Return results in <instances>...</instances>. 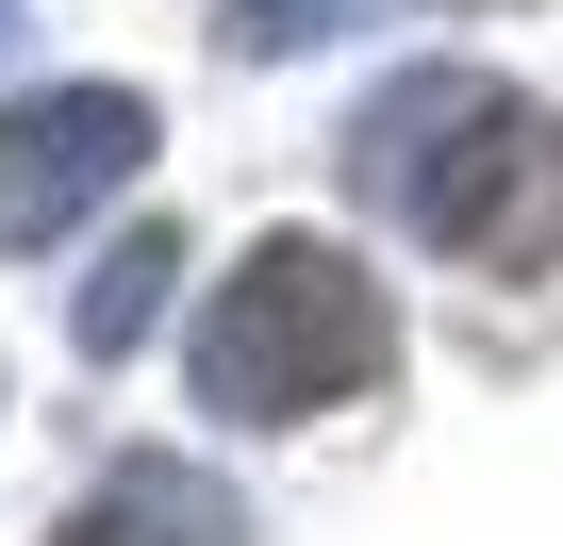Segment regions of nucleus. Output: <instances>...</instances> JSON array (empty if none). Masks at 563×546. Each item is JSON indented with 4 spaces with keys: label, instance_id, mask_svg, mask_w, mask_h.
<instances>
[{
    "label": "nucleus",
    "instance_id": "f257e3e1",
    "mask_svg": "<svg viewBox=\"0 0 563 546\" xmlns=\"http://www.w3.org/2000/svg\"><path fill=\"white\" fill-rule=\"evenodd\" d=\"M349 182L382 215H415L431 248L497 265V282H547L563 265V116L481 83V67H415L349 116Z\"/></svg>",
    "mask_w": 563,
    "mask_h": 546
},
{
    "label": "nucleus",
    "instance_id": "f03ea898",
    "mask_svg": "<svg viewBox=\"0 0 563 546\" xmlns=\"http://www.w3.org/2000/svg\"><path fill=\"white\" fill-rule=\"evenodd\" d=\"M199 414H249V431H282V414H332V398H365L382 365H398V299L365 282L349 248H316V232H265L232 282H216V315H199Z\"/></svg>",
    "mask_w": 563,
    "mask_h": 546
},
{
    "label": "nucleus",
    "instance_id": "7ed1b4c3",
    "mask_svg": "<svg viewBox=\"0 0 563 546\" xmlns=\"http://www.w3.org/2000/svg\"><path fill=\"white\" fill-rule=\"evenodd\" d=\"M150 166V100L133 83H51V100H0V248H51L67 215H100Z\"/></svg>",
    "mask_w": 563,
    "mask_h": 546
},
{
    "label": "nucleus",
    "instance_id": "20e7f679",
    "mask_svg": "<svg viewBox=\"0 0 563 546\" xmlns=\"http://www.w3.org/2000/svg\"><path fill=\"white\" fill-rule=\"evenodd\" d=\"M249 513L216 497V480H183V464H117L84 513H67V546H232Z\"/></svg>",
    "mask_w": 563,
    "mask_h": 546
},
{
    "label": "nucleus",
    "instance_id": "39448f33",
    "mask_svg": "<svg viewBox=\"0 0 563 546\" xmlns=\"http://www.w3.org/2000/svg\"><path fill=\"white\" fill-rule=\"evenodd\" d=\"M166 282H183V232H166V215H150V232H117V248H100V282H84V348L117 365V348L166 315Z\"/></svg>",
    "mask_w": 563,
    "mask_h": 546
},
{
    "label": "nucleus",
    "instance_id": "423d86ee",
    "mask_svg": "<svg viewBox=\"0 0 563 546\" xmlns=\"http://www.w3.org/2000/svg\"><path fill=\"white\" fill-rule=\"evenodd\" d=\"M216 18H232V51H249V67H282V51H316V34H349L365 0H216Z\"/></svg>",
    "mask_w": 563,
    "mask_h": 546
},
{
    "label": "nucleus",
    "instance_id": "0eeeda50",
    "mask_svg": "<svg viewBox=\"0 0 563 546\" xmlns=\"http://www.w3.org/2000/svg\"><path fill=\"white\" fill-rule=\"evenodd\" d=\"M0 51H18V0H0Z\"/></svg>",
    "mask_w": 563,
    "mask_h": 546
},
{
    "label": "nucleus",
    "instance_id": "6e6552de",
    "mask_svg": "<svg viewBox=\"0 0 563 546\" xmlns=\"http://www.w3.org/2000/svg\"><path fill=\"white\" fill-rule=\"evenodd\" d=\"M448 18H481V0H448Z\"/></svg>",
    "mask_w": 563,
    "mask_h": 546
}]
</instances>
